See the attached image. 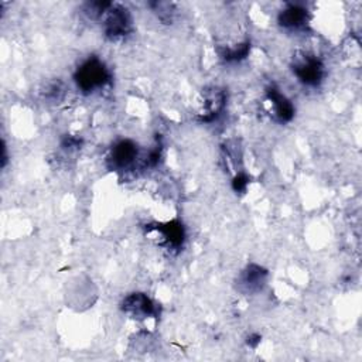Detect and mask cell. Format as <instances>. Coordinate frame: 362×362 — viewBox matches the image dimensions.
Instances as JSON below:
<instances>
[{
  "label": "cell",
  "instance_id": "cell-2",
  "mask_svg": "<svg viewBox=\"0 0 362 362\" xmlns=\"http://www.w3.org/2000/svg\"><path fill=\"white\" fill-rule=\"evenodd\" d=\"M291 71L296 79L307 88H318L327 76L325 62L308 51H300L293 57Z\"/></svg>",
  "mask_w": 362,
  "mask_h": 362
},
{
  "label": "cell",
  "instance_id": "cell-9",
  "mask_svg": "<svg viewBox=\"0 0 362 362\" xmlns=\"http://www.w3.org/2000/svg\"><path fill=\"white\" fill-rule=\"evenodd\" d=\"M147 230L154 232L157 235L158 245L164 246L168 250H180L185 240V229L178 219L165 223H158L156 226L148 228Z\"/></svg>",
  "mask_w": 362,
  "mask_h": 362
},
{
  "label": "cell",
  "instance_id": "cell-14",
  "mask_svg": "<svg viewBox=\"0 0 362 362\" xmlns=\"http://www.w3.org/2000/svg\"><path fill=\"white\" fill-rule=\"evenodd\" d=\"M65 96V85L61 81H51L41 89V98L47 103H59Z\"/></svg>",
  "mask_w": 362,
  "mask_h": 362
},
{
  "label": "cell",
  "instance_id": "cell-3",
  "mask_svg": "<svg viewBox=\"0 0 362 362\" xmlns=\"http://www.w3.org/2000/svg\"><path fill=\"white\" fill-rule=\"evenodd\" d=\"M100 28L103 35L110 41H119L133 33V16L130 10L119 3H110L102 16Z\"/></svg>",
  "mask_w": 362,
  "mask_h": 362
},
{
  "label": "cell",
  "instance_id": "cell-5",
  "mask_svg": "<svg viewBox=\"0 0 362 362\" xmlns=\"http://www.w3.org/2000/svg\"><path fill=\"white\" fill-rule=\"evenodd\" d=\"M120 310L134 320H146L160 314L158 304L146 293L140 291H133L124 296L120 301Z\"/></svg>",
  "mask_w": 362,
  "mask_h": 362
},
{
  "label": "cell",
  "instance_id": "cell-12",
  "mask_svg": "<svg viewBox=\"0 0 362 362\" xmlns=\"http://www.w3.org/2000/svg\"><path fill=\"white\" fill-rule=\"evenodd\" d=\"M249 51H250V42L242 41V42L233 44L230 47H225L221 51V58L225 62H239L249 55Z\"/></svg>",
  "mask_w": 362,
  "mask_h": 362
},
{
  "label": "cell",
  "instance_id": "cell-11",
  "mask_svg": "<svg viewBox=\"0 0 362 362\" xmlns=\"http://www.w3.org/2000/svg\"><path fill=\"white\" fill-rule=\"evenodd\" d=\"M147 6L163 24H171L177 16V6L171 1H150Z\"/></svg>",
  "mask_w": 362,
  "mask_h": 362
},
{
  "label": "cell",
  "instance_id": "cell-15",
  "mask_svg": "<svg viewBox=\"0 0 362 362\" xmlns=\"http://www.w3.org/2000/svg\"><path fill=\"white\" fill-rule=\"evenodd\" d=\"M82 139L75 136V134H66L62 137L61 140V148L65 151V153H74V151H78L82 146Z\"/></svg>",
  "mask_w": 362,
  "mask_h": 362
},
{
  "label": "cell",
  "instance_id": "cell-13",
  "mask_svg": "<svg viewBox=\"0 0 362 362\" xmlns=\"http://www.w3.org/2000/svg\"><path fill=\"white\" fill-rule=\"evenodd\" d=\"M110 3L112 1H103V0L102 1H86L82 4L81 13L88 21H100L102 16L105 14V11L110 6Z\"/></svg>",
  "mask_w": 362,
  "mask_h": 362
},
{
  "label": "cell",
  "instance_id": "cell-6",
  "mask_svg": "<svg viewBox=\"0 0 362 362\" xmlns=\"http://www.w3.org/2000/svg\"><path fill=\"white\" fill-rule=\"evenodd\" d=\"M264 99L267 105L269 115L277 123H288L296 113V107L293 102L276 86L269 85L264 89Z\"/></svg>",
  "mask_w": 362,
  "mask_h": 362
},
{
  "label": "cell",
  "instance_id": "cell-17",
  "mask_svg": "<svg viewBox=\"0 0 362 362\" xmlns=\"http://www.w3.org/2000/svg\"><path fill=\"white\" fill-rule=\"evenodd\" d=\"M260 341H262V338H260V335L259 334H250L249 337H247V339H246V344H247V346H250V348H257V345L260 344Z\"/></svg>",
  "mask_w": 362,
  "mask_h": 362
},
{
  "label": "cell",
  "instance_id": "cell-1",
  "mask_svg": "<svg viewBox=\"0 0 362 362\" xmlns=\"http://www.w3.org/2000/svg\"><path fill=\"white\" fill-rule=\"evenodd\" d=\"M74 83L82 95H95L102 92L112 82V71L98 55H89L81 61L74 75Z\"/></svg>",
  "mask_w": 362,
  "mask_h": 362
},
{
  "label": "cell",
  "instance_id": "cell-16",
  "mask_svg": "<svg viewBox=\"0 0 362 362\" xmlns=\"http://www.w3.org/2000/svg\"><path fill=\"white\" fill-rule=\"evenodd\" d=\"M249 184V177L245 173H238L232 180V188L235 192H245Z\"/></svg>",
  "mask_w": 362,
  "mask_h": 362
},
{
  "label": "cell",
  "instance_id": "cell-10",
  "mask_svg": "<svg viewBox=\"0 0 362 362\" xmlns=\"http://www.w3.org/2000/svg\"><path fill=\"white\" fill-rule=\"evenodd\" d=\"M226 107V93L218 86H212L204 90V102L199 113V120L209 123L218 119Z\"/></svg>",
  "mask_w": 362,
  "mask_h": 362
},
{
  "label": "cell",
  "instance_id": "cell-7",
  "mask_svg": "<svg viewBox=\"0 0 362 362\" xmlns=\"http://www.w3.org/2000/svg\"><path fill=\"white\" fill-rule=\"evenodd\" d=\"M310 10L300 3H286L277 13V24L288 33L304 31L310 23Z\"/></svg>",
  "mask_w": 362,
  "mask_h": 362
},
{
  "label": "cell",
  "instance_id": "cell-8",
  "mask_svg": "<svg viewBox=\"0 0 362 362\" xmlns=\"http://www.w3.org/2000/svg\"><path fill=\"white\" fill-rule=\"evenodd\" d=\"M269 279V272L256 263L246 264L238 274L236 279V288L242 294L252 296L257 294L263 290Z\"/></svg>",
  "mask_w": 362,
  "mask_h": 362
},
{
  "label": "cell",
  "instance_id": "cell-4",
  "mask_svg": "<svg viewBox=\"0 0 362 362\" xmlns=\"http://www.w3.org/2000/svg\"><path fill=\"white\" fill-rule=\"evenodd\" d=\"M144 154L139 148L137 143L130 139H122L116 141L107 154V165L113 171H133L136 168L144 170Z\"/></svg>",
  "mask_w": 362,
  "mask_h": 362
}]
</instances>
